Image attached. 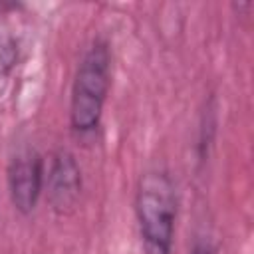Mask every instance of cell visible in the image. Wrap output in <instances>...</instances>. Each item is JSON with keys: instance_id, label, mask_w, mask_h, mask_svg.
I'll list each match as a JSON object with an SVG mask.
<instances>
[{"instance_id": "cell-4", "label": "cell", "mask_w": 254, "mask_h": 254, "mask_svg": "<svg viewBox=\"0 0 254 254\" xmlns=\"http://www.w3.org/2000/svg\"><path fill=\"white\" fill-rule=\"evenodd\" d=\"M81 192V173L67 151L54 155L48 171V198L54 210L67 212L75 206Z\"/></svg>"}, {"instance_id": "cell-3", "label": "cell", "mask_w": 254, "mask_h": 254, "mask_svg": "<svg viewBox=\"0 0 254 254\" xmlns=\"http://www.w3.org/2000/svg\"><path fill=\"white\" fill-rule=\"evenodd\" d=\"M8 185L14 206L24 214L32 212L44 187V165L36 151H24L12 161Z\"/></svg>"}, {"instance_id": "cell-1", "label": "cell", "mask_w": 254, "mask_h": 254, "mask_svg": "<svg viewBox=\"0 0 254 254\" xmlns=\"http://www.w3.org/2000/svg\"><path fill=\"white\" fill-rule=\"evenodd\" d=\"M135 210L145 254H171L177 218V194L167 173L149 171L141 177Z\"/></svg>"}, {"instance_id": "cell-5", "label": "cell", "mask_w": 254, "mask_h": 254, "mask_svg": "<svg viewBox=\"0 0 254 254\" xmlns=\"http://www.w3.org/2000/svg\"><path fill=\"white\" fill-rule=\"evenodd\" d=\"M190 254H212V250H210V246H208L206 242H196V244L192 246Z\"/></svg>"}, {"instance_id": "cell-2", "label": "cell", "mask_w": 254, "mask_h": 254, "mask_svg": "<svg viewBox=\"0 0 254 254\" xmlns=\"http://www.w3.org/2000/svg\"><path fill=\"white\" fill-rule=\"evenodd\" d=\"M109 85L111 54L105 42H95L83 54L71 87L69 121L73 131L89 133L99 125Z\"/></svg>"}]
</instances>
